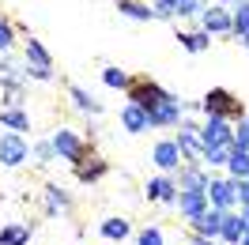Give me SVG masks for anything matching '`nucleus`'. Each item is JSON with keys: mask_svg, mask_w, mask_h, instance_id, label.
I'll return each instance as SVG.
<instances>
[{"mask_svg": "<svg viewBox=\"0 0 249 245\" xmlns=\"http://www.w3.org/2000/svg\"><path fill=\"white\" fill-rule=\"evenodd\" d=\"M27 68L53 72V61H49V53L42 49V42H38V38H27Z\"/></svg>", "mask_w": 249, "mask_h": 245, "instance_id": "obj_18", "label": "nucleus"}, {"mask_svg": "<svg viewBox=\"0 0 249 245\" xmlns=\"http://www.w3.org/2000/svg\"><path fill=\"white\" fill-rule=\"evenodd\" d=\"M200 27L208 34H234V16L227 8H208L200 16Z\"/></svg>", "mask_w": 249, "mask_h": 245, "instance_id": "obj_11", "label": "nucleus"}, {"mask_svg": "<svg viewBox=\"0 0 249 245\" xmlns=\"http://www.w3.org/2000/svg\"><path fill=\"white\" fill-rule=\"evenodd\" d=\"M242 42H246V46H249V34H246V38H242Z\"/></svg>", "mask_w": 249, "mask_h": 245, "instance_id": "obj_39", "label": "nucleus"}, {"mask_svg": "<svg viewBox=\"0 0 249 245\" xmlns=\"http://www.w3.org/2000/svg\"><path fill=\"white\" fill-rule=\"evenodd\" d=\"M27 155H31V147H27V140L19 136V132L0 136V162H4V166H19V162H27Z\"/></svg>", "mask_w": 249, "mask_h": 245, "instance_id": "obj_8", "label": "nucleus"}, {"mask_svg": "<svg viewBox=\"0 0 249 245\" xmlns=\"http://www.w3.org/2000/svg\"><path fill=\"white\" fill-rule=\"evenodd\" d=\"M234 147L249 151V117H242V121L234 124Z\"/></svg>", "mask_w": 249, "mask_h": 245, "instance_id": "obj_32", "label": "nucleus"}, {"mask_svg": "<svg viewBox=\"0 0 249 245\" xmlns=\"http://www.w3.org/2000/svg\"><path fill=\"white\" fill-rule=\"evenodd\" d=\"M234 34H238V38L249 34V4H238V8H234Z\"/></svg>", "mask_w": 249, "mask_h": 245, "instance_id": "obj_29", "label": "nucleus"}, {"mask_svg": "<svg viewBox=\"0 0 249 245\" xmlns=\"http://www.w3.org/2000/svg\"><path fill=\"white\" fill-rule=\"evenodd\" d=\"M246 234H249V219L242 215V208H238V215L227 211V223H223V242H227V245H242V242H246Z\"/></svg>", "mask_w": 249, "mask_h": 245, "instance_id": "obj_14", "label": "nucleus"}, {"mask_svg": "<svg viewBox=\"0 0 249 245\" xmlns=\"http://www.w3.org/2000/svg\"><path fill=\"white\" fill-rule=\"evenodd\" d=\"M102 238H109V242L128 238V219H106V223H102Z\"/></svg>", "mask_w": 249, "mask_h": 245, "instance_id": "obj_25", "label": "nucleus"}, {"mask_svg": "<svg viewBox=\"0 0 249 245\" xmlns=\"http://www.w3.org/2000/svg\"><path fill=\"white\" fill-rule=\"evenodd\" d=\"M208 204H212V200H208L204 189H181V196H178V208H181V215H185L189 223L200 219V215L208 211Z\"/></svg>", "mask_w": 249, "mask_h": 245, "instance_id": "obj_10", "label": "nucleus"}, {"mask_svg": "<svg viewBox=\"0 0 249 245\" xmlns=\"http://www.w3.org/2000/svg\"><path fill=\"white\" fill-rule=\"evenodd\" d=\"M68 208H72V200H68V192L61 185H46V211L57 215V211H68Z\"/></svg>", "mask_w": 249, "mask_h": 245, "instance_id": "obj_20", "label": "nucleus"}, {"mask_svg": "<svg viewBox=\"0 0 249 245\" xmlns=\"http://www.w3.org/2000/svg\"><path fill=\"white\" fill-rule=\"evenodd\" d=\"M242 245H249V234H246V242H242Z\"/></svg>", "mask_w": 249, "mask_h": 245, "instance_id": "obj_40", "label": "nucleus"}, {"mask_svg": "<svg viewBox=\"0 0 249 245\" xmlns=\"http://www.w3.org/2000/svg\"><path fill=\"white\" fill-rule=\"evenodd\" d=\"M200 109L208 117H223V121H234V124L246 117V106H242L227 87H212V91L200 98Z\"/></svg>", "mask_w": 249, "mask_h": 245, "instance_id": "obj_1", "label": "nucleus"}, {"mask_svg": "<svg viewBox=\"0 0 249 245\" xmlns=\"http://www.w3.org/2000/svg\"><path fill=\"white\" fill-rule=\"evenodd\" d=\"M193 245H215L212 238H193Z\"/></svg>", "mask_w": 249, "mask_h": 245, "instance_id": "obj_37", "label": "nucleus"}, {"mask_svg": "<svg viewBox=\"0 0 249 245\" xmlns=\"http://www.w3.org/2000/svg\"><path fill=\"white\" fill-rule=\"evenodd\" d=\"M49 143H53L57 158H68V162H76V166L83 162V158H87V155H91V151H87V143H83V140H79L72 128H57Z\"/></svg>", "mask_w": 249, "mask_h": 245, "instance_id": "obj_3", "label": "nucleus"}, {"mask_svg": "<svg viewBox=\"0 0 249 245\" xmlns=\"http://www.w3.org/2000/svg\"><path fill=\"white\" fill-rule=\"evenodd\" d=\"M166 98H170V91H162L155 79H147V76H136L132 83H128V102L140 106V109H147V113H155Z\"/></svg>", "mask_w": 249, "mask_h": 245, "instance_id": "obj_2", "label": "nucleus"}, {"mask_svg": "<svg viewBox=\"0 0 249 245\" xmlns=\"http://www.w3.org/2000/svg\"><path fill=\"white\" fill-rule=\"evenodd\" d=\"M136 245H162V234H159L155 227H147L140 238H136Z\"/></svg>", "mask_w": 249, "mask_h": 245, "instance_id": "obj_33", "label": "nucleus"}, {"mask_svg": "<svg viewBox=\"0 0 249 245\" xmlns=\"http://www.w3.org/2000/svg\"><path fill=\"white\" fill-rule=\"evenodd\" d=\"M72 98H76V109H83V113H91V117L98 113V109H102V106H98V102L91 98V94L83 91V87H76V83H72Z\"/></svg>", "mask_w": 249, "mask_h": 245, "instance_id": "obj_27", "label": "nucleus"}, {"mask_svg": "<svg viewBox=\"0 0 249 245\" xmlns=\"http://www.w3.org/2000/svg\"><path fill=\"white\" fill-rule=\"evenodd\" d=\"M117 12L128 19H140V23H147V19H155V12L151 8H143L140 0H117Z\"/></svg>", "mask_w": 249, "mask_h": 245, "instance_id": "obj_24", "label": "nucleus"}, {"mask_svg": "<svg viewBox=\"0 0 249 245\" xmlns=\"http://www.w3.org/2000/svg\"><path fill=\"white\" fill-rule=\"evenodd\" d=\"M204 12H208L204 0H178V16H196V19H200Z\"/></svg>", "mask_w": 249, "mask_h": 245, "instance_id": "obj_31", "label": "nucleus"}, {"mask_svg": "<svg viewBox=\"0 0 249 245\" xmlns=\"http://www.w3.org/2000/svg\"><path fill=\"white\" fill-rule=\"evenodd\" d=\"M53 143H38V147H34V158H38V162H53Z\"/></svg>", "mask_w": 249, "mask_h": 245, "instance_id": "obj_35", "label": "nucleus"}, {"mask_svg": "<svg viewBox=\"0 0 249 245\" xmlns=\"http://www.w3.org/2000/svg\"><path fill=\"white\" fill-rule=\"evenodd\" d=\"M76 177L83 185H91V181H98V177H106V158H98V155H87L83 162L76 166Z\"/></svg>", "mask_w": 249, "mask_h": 245, "instance_id": "obj_15", "label": "nucleus"}, {"mask_svg": "<svg viewBox=\"0 0 249 245\" xmlns=\"http://www.w3.org/2000/svg\"><path fill=\"white\" fill-rule=\"evenodd\" d=\"M178 189H204L208 192V177H204L200 162H189V166L178 170Z\"/></svg>", "mask_w": 249, "mask_h": 245, "instance_id": "obj_17", "label": "nucleus"}, {"mask_svg": "<svg viewBox=\"0 0 249 245\" xmlns=\"http://www.w3.org/2000/svg\"><path fill=\"white\" fill-rule=\"evenodd\" d=\"M208 200H212V208H219V211L242 208V204H238V181H234V177H212V181H208Z\"/></svg>", "mask_w": 249, "mask_h": 245, "instance_id": "obj_4", "label": "nucleus"}, {"mask_svg": "<svg viewBox=\"0 0 249 245\" xmlns=\"http://www.w3.org/2000/svg\"><path fill=\"white\" fill-rule=\"evenodd\" d=\"M238 204H242V208L249 204V181H238Z\"/></svg>", "mask_w": 249, "mask_h": 245, "instance_id": "obj_36", "label": "nucleus"}, {"mask_svg": "<svg viewBox=\"0 0 249 245\" xmlns=\"http://www.w3.org/2000/svg\"><path fill=\"white\" fill-rule=\"evenodd\" d=\"M8 49H12V23L0 19V53H8Z\"/></svg>", "mask_w": 249, "mask_h": 245, "instance_id": "obj_34", "label": "nucleus"}, {"mask_svg": "<svg viewBox=\"0 0 249 245\" xmlns=\"http://www.w3.org/2000/svg\"><path fill=\"white\" fill-rule=\"evenodd\" d=\"M227 174H231L234 181H249V151L234 147V151H231V162H227Z\"/></svg>", "mask_w": 249, "mask_h": 245, "instance_id": "obj_19", "label": "nucleus"}, {"mask_svg": "<svg viewBox=\"0 0 249 245\" xmlns=\"http://www.w3.org/2000/svg\"><path fill=\"white\" fill-rule=\"evenodd\" d=\"M121 124H124V128H128V132H143V128H151V113L128 102V106L121 109Z\"/></svg>", "mask_w": 249, "mask_h": 245, "instance_id": "obj_16", "label": "nucleus"}, {"mask_svg": "<svg viewBox=\"0 0 249 245\" xmlns=\"http://www.w3.org/2000/svg\"><path fill=\"white\" fill-rule=\"evenodd\" d=\"M178 143H181V151H185L189 162H204V136H200V124L181 121V124H178Z\"/></svg>", "mask_w": 249, "mask_h": 245, "instance_id": "obj_6", "label": "nucleus"}, {"mask_svg": "<svg viewBox=\"0 0 249 245\" xmlns=\"http://www.w3.org/2000/svg\"><path fill=\"white\" fill-rule=\"evenodd\" d=\"M181 189H178V177H155L147 181V200H159V204H178Z\"/></svg>", "mask_w": 249, "mask_h": 245, "instance_id": "obj_13", "label": "nucleus"}, {"mask_svg": "<svg viewBox=\"0 0 249 245\" xmlns=\"http://www.w3.org/2000/svg\"><path fill=\"white\" fill-rule=\"evenodd\" d=\"M181 113H185V106H181V102L170 94V98H166V102L151 113V128H170V124H181Z\"/></svg>", "mask_w": 249, "mask_h": 245, "instance_id": "obj_12", "label": "nucleus"}, {"mask_svg": "<svg viewBox=\"0 0 249 245\" xmlns=\"http://www.w3.org/2000/svg\"><path fill=\"white\" fill-rule=\"evenodd\" d=\"M200 136H204V151H212V147H234V128L223 117H208L200 124Z\"/></svg>", "mask_w": 249, "mask_h": 245, "instance_id": "obj_5", "label": "nucleus"}, {"mask_svg": "<svg viewBox=\"0 0 249 245\" xmlns=\"http://www.w3.org/2000/svg\"><path fill=\"white\" fill-rule=\"evenodd\" d=\"M0 121L8 124V128H16V132H23V128H31V117H27L23 109H0Z\"/></svg>", "mask_w": 249, "mask_h": 245, "instance_id": "obj_26", "label": "nucleus"}, {"mask_svg": "<svg viewBox=\"0 0 249 245\" xmlns=\"http://www.w3.org/2000/svg\"><path fill=\"white\" fill-rule=\"evenodd\" d=\"M219 4H249V0H219Z\"/></svg>", "mask_w": 249, "mask_h": 245, "instance_id": "obj_38", "label": "nucleus"}, {"mask_svg": "<svg viewBox=\"0 0 249 245\" xmlns=\"http://www.w3.org/2000/svg\"><path fill=\"white\" fill-rule=\"evenodd\" d=\"M231 151L234 147H212V151H204V162H208V166H227V162H231Z\"/></svg>", "mask_w": 249, "mask_h": 245, "instance_id": "obj_30", "label": "nucleus"}, {"mask_svg": "<svg viewBox=\"0 0 249 245\" xmlns=\"http://www.w3.org/2000/svg\"><path fill=\"white\" fill-rule=\"evenodd\" d=\"M223 223H227V211H219V208H208L200 219H193V234L196 238H223Z\"/></svg>", "mask_w": 249, "mask_h": 245, "instance_id": "obj_9", "label": "nucleus"}, {"mask_svg": "<svg viewBox=\"0 0 249 245\" xmlns=\"http://www.w3.org/2000/svg\"><path fill=\"white\" fill-rule=\"evenodd\" d=\"M27 242H31V227H23V223H12L0 230V245H27Z\"/></svg>", "mask_w": 249, "mask_h": 245, "instance_id": "obj_23", "label": "nucleus"}, {"mask_svg": "<svg viewBox=\"0 0 249 245\" xmlns=\"http://www.w3.org/2000/svg\"><path fill=\"white\" fill-rule=\"evenodd\" d=\"M23 76H27V68H19V64H12V61H0V83H4L8 91H19Z\"/></svg>", "mask_w": 249, "mask_h": 245, "instance_id": "obj_22", "label": "nucleus"}, {"mask_svg": "<svg viewBox=\"0 0 249 245\" xmlns=\"http://www.w3.org/2000/svg\"><path fill=\"white\" fill-rule=\"evenodd\" d=\"M178 42H181L189 53H204V49L212 46V34H208V31H181V34H178Z\"/></svg>", "mask_w": 249, "mask_h": 245, "instance_id": "obj_21", "label": "nucleus"}, {"mask_svg": "<svg viewBox=\"0 0 249 245\" xmlns=\"http://www.w3.org/2000/svg\"><path fill=\"white\" fill-rule=\"evenodd\" d=\"M102 83H106V87H117V91H121V87L128 91V83H132V79L124 76L121 68H102Z\"/></svg>", "mask_w": 249, "mask_h": 245, "instance_id": "obj_28", "label": "nucleus"}, {"mask_svg": "<svg viewBox=\"0 0 249 245\" xmlns=\"http://www.w3.org/2000/svg\"><path fill=\"white\" fill-rule=\"evenodd\" d=\"M151 158H155V166H159V170H166V174H170V170H181V162H185V151H181V143H178V140H159Z\"/></svg>", "mask_w": 249, "mask_h": 245, "instance_id": "obj_7", "label": "nucleus"}]
</instances>
